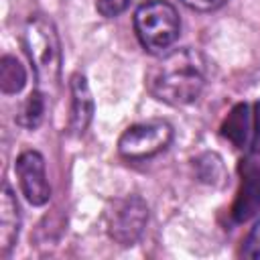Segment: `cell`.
<instances>
[{
	"instance_id": "cell-1",
	"label": "cell",
	"mask_w": 260,
	"mask_h": 260,
	"mask_svg": "<svg viewBox=\"0 0 260 260\" xmlns=\"http://www.w3.org/2000/svg\"><path fill=\"white\" fill-rule=\"evenodd\" d=\"M148 91L169 106L195 102L207 85V61L197 49L185 47L165 53L146 75Z\"/></svg>"
},
{
	"instance_id": "cell-2",
	"label": "cell",
	"mask_w": 260,
	"mask_h": 260,
	"mask_svg": "<svg viewBox=\"0 0 260 260\" xmlns=\"http://www.w3.org/2000/svg\"><path fill=\"white\" fill-rule=\"evenodd\" d=\"M22 45L39 85H55L61 77V41L53 20L43 14H32L24 24Z\"/></svg>"
},
{
	"instance_id": "cell-3",
	"label": "cell",
	"mask_w": 260,
	"mask_h": 260,
	"mask_svg": "<svg viewBox=\"0 0 260 260\" xmlns=\"http://www.w3.org/2000/svg\"><path fill=\"white\" fill-rule=\"evenodd\" d=\"M134 30L148 53H167L179 39L181 30L177 8L167 0H146L134 12Z\"/></svg>"
},
{
	"instance_id": "cell-4",
	"label": "cell",
	"mask_w": 260,
	"mask_h": 260,
	"mask_svg": "<svg viewBox=\"0 0 260 260\" xmlns=\"http://www.w3.org/2000/svg\"><path fill=\"white\" fill-rule=\"evenodd\" d=\"M171 140H173L171 124L162 120L140 122L122 132L118 140V152L128 160H144L162 152L171 144Z\"/></svg>"
},
{
	"instance_id": "cell-5",
	"label": "cell",
	"mask_w": 260,
	"mask_h": 260,
	"mask_svg": "<svg viewBox=\"0 0 260 260\" xmlns=\"http://www.w3.org/2000/svg\"><path fill=\"white\" fill-rule=\"evenodd\" d=\"M148 223V205L138 195H128L114 203L108 213V234L120 246L136 244Z\"/></svg>"
},
{
	"instance_id": "cell-6",
	"label": "cell",
	"mask_w": 260,
	"mask_h": 260,
	"mask_svg": "<svg viewBox=\"0 0 260 260\" xmlns=\"http://www.w3.org/2000/svg\"><path fill=\"white\" fill-rule=\"evenodd\" d=\"M20 191L30 205H45L51 199V185L45 171V158L37 150H24L14 162Z\"/></svg>"
},
{
	"instance_id": "cell-7",
	"label": "cell",
	"mask_w": 260,
	"mask_h": 260,
	"mask_svg": "<svg viewBox=\"0 0 260 260\" xmlns=\"http://www.w3.org/2000/svg\"><path fill=\"white\" fill-rule=\"evenodd\" d=\"M93 116V98L87 79L81 73L71 77V118L69 128L73 134H83Z\"/></svg>"
},
{
	"instance_id": "cell-8",
	"label": "cell",
	"mask_w": 260,
	"mask_h": 260,
	"mask_svg": "<svg viewBox=\"0 0 260 260\" xmlns=\"http://www.w3.org/2000/svg\"><path fill=\"white\" fill-rule=\"evenodd\" d=\"M20 232V209L8 183L2 185L0 195V254H8Z\"/></svg>"
},
{
	"instance_id": "cell-9",
	"label": "cell",
	"mask_w": 260,
	"mask_h": 260,
	"mask_svg": "<svg viewBox=\"0 0 260 260\" xmlns=\"http://www.w3.org/2000/svg\"><path fill=\"white\" fill-rule=\"evenodd\" d=\"M26 83V69L24 65L12 57V55H4L0 59V89L2 93H18Z\"/></svg>"
},
{
	"instance_id": "cell-10",
	"label": "cell",
	"mask_w": 260,
	"mask_h": 260,
	"mask_svg": "<svg viewBox=\"0 0 260 260\" xmlns=\"http://www.w3.org/2000/svg\"><path fill=\"white\" fill-rule=\"evenodd\" d=\"M43 114H45V98H43V93L39 89H35L20 104L14 120H16L18 126H22L26 130H35L43 122Z\"/></svg>"
},
{
	"instance_id": "cell-11",
	"label": "cell",
	"mask_w": 260,
	"mask_h": 260,
	"mask_svg": "<svg viewBox=\"0 0 260 260\" xmlns=\"http://www.w3.org/2000/svg\"><path fill=\"white\" fill-rule=\"evenodd\" d=\"M128 6H130V0H98L95 2V10L104 18H114V16L122 14Z\"/></svg>"
},
{
	"instance_id": "cell-12",
	"label": "cell",
	"mask_w": 260,
	"mask_h": 260,
	"mask_svg": "<svg viewBox=\"0 0 260 260\" xmlns=\"http://www.w3.org/2000/svg\"><path fill=\"white\" fill-rule=\"evenodd\" d=\"M244 256H248V258H260V221L254 225V230L250 232V236L246 240Z\"/></svg>"
},
{
	"instance_id": "cell-13",
	"label": "cell",
	"mask_w": 260,
	"mask_h": 260,
	"mask_svg": "<svg viewBox=\"0 0 260 260\" xmlns=\"http://www.w3.org/2000/svg\"><path fill=\"white\" fill-rule=\"evenodd\" d=\"M181 2L187 8L197 10V12H209V10H215L225 4V0H181Z\"/></svg>"
}]
</instances>
